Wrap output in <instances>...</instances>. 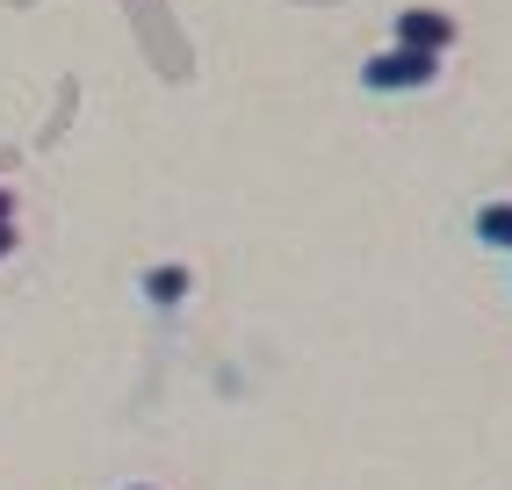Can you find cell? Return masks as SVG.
I'll return each instance as SVG.
<instances>
[{"instance_id": "2", "label": "cell", "mask_w": 512, "mask_h": 490, "mask_svg": "<svg viewBox=\"0 0 512 490\" xmlns=\"http://www.w3.org/2000/svg\"><path fill=\"white\" fill-rule=\"evenodd\" d=\"M397 44L440 58V51L455 44V15H440V8H404V15H397Z\"/></svg>"}, {"instance_id": "4", "label": "cell", "mask_w": 512, "mask_h": 490, "mask_svg": "<svg viewBox=\"0 0 512 490\" xmlns=\"http://www.w3.org/2000/svg\"><path fill=\"white\" fill-rule=\"evenodd\" d=\"M469 231H476V245H491V253H512V202H484L469 217Z\"/></svg>"}, {"instance_id": "6", "label": "cell", "mask_w": 512, "mask_h": 490, "mask_svg": "<svg viewBox=\"0 0 512 490\" xmlns=\"http://www.w3.org/2000/svg\"><path fill=\"white\" fill-rule=\"evenodd\" d=\"M15 253V224H0V260H8Z\"/></svg>"}, {"instance_id": "7", "label": "cell", "mask_w": 512, "mask_h": 490, "mask_svg": "<svg viewBox=\"0 0 512 490\" xmlns=\"http://www.w3.org/2000/svg\"><path fill=\"white\" fill-rule=\"evenodd\" d=\"M130 490H152V483H130Z\"/></svg>"}, {"instance_id": "3", "label": "cell", "mask_w": 512, "mask_h": 490, "mask_svg": "<svg viewBox=\"0 0 512 490\" xmlns=\"http://www.w3.org/2000/svg\"><path fill=\"white\" fill-rule=\"evenodd\" d=\"M138 289H145V303H152V310H181V303H188V289H195V274H188L181 260H159V267H145V282H138Z\"/></svg>"}, {"instance_id": "5", "label": "cell", "mask_w": 512, "mask_h": 490, "mask_svg": "<svg viewBox=\"0 0 512 490\" xmlns=\"http://www.w3.org/2000/svg\"><path fill=\"white\" fill-rule=\"evenodd\" d=\"M0 224H15V188H0Z\"/></svg>"}, {"instance_id": "1", "label": "cell", "mask_w": 512, "mask_h": 490, "mask_svg": "<svg viewBox=\"0 0 512 490\" xmlns=\"http://www.w3.org/2000/svg\"><path fill=\"white\" fill-rule=\"evenodd\" d=\"M433 80H440V58L433 51H412V44H390V51L361 58V87L368 94H426Z\"/></svg>"}]
</instances>
